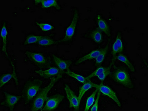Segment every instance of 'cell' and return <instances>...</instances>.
I'll return each instance as SVG.
<instances>
[{"label":"cell","mask_w":148,"mask_h":111,"mask_svg":"<svg viewBox=\"0 0 148 111\" xmlns=\"http://www.w3.org/2000/svg\"><path fill=\"white\" fill-rule=\"evenodd\" d=\"M78 19V14L77 10L74 12V15L71 24L67 28L65 36L62 40L58 41V42H66L70 41L75 33L76 27Z\"/></svg>","instance_id":"obj_5"},{"label":"cell","mask_w":148,"mask_h":111,"mask_svg":"<svg viewBox=\"0 0 148 111\" xmlns=\"http://www.w3.org/2000/svg\"><path fill=\"white\" fill-rule=\"evenodd\" d=\"M66 73L69 76L74 78V79H76L79 82L83 83L84 84L91 82L90 79H88L86 78H84L82 76L80 75L79 74H75V73L70 71L69 69H68L67 71L66 72Z\"/></svg>","instance_id":"obj_20"},{"label":"cell","mask_w":148,"mask_h":111,"mask_svg":"<svg viewBox=\"0 0 148 111\" xmlns=\"http://www.w3.org/2000/svg\"><path fill=\"white\" fill-rule=\"evenodd\" d=\"M91 36L94 42L97 44H100L103 41L102 32L99 27L96 28L92 32Z\"/></svg>","instance_id":"obj_19"},{"label":"cell","mask_w":148,"mask_h":111,"mask_svg":"<svg viewBox=\"0 0 148 111\" xmlns=\"http://www.w3.org/2000/svg\"><path fill=\"white\" fill-rule=\"evenodd\" d=\"M97 22L100 31L104 33L108 37H110V27L107 21L103 19L100 15H99L97 16Z\"/></svg>","instance_id":"obj_14"},{"label":"cell","mask_w":148,"mask_h":111,"mask_svg":"<svg viewBox=\"0 0 148 111\" xmlns=\"http://www.w3.org/2000/svg\"><path fill=\"white\" fill-rule=\"evenodd\" d=\"M36 3H41L42 4V9L54 7H56V9L58 10H60L61 9V7L59 5L57 2V1L56 0H53V1H35Z\"/></svg>","instance_id":"obj_16"},{"label":"cell","mask_w":148,"mask_h":111,"mask_svg":"<svg viewBox=\"0 0 148 111\" xmlns=\"http://www.w3.org/2000/svg\"><path fill=\"white\" fill-rule=\"evenodd\" d=\"M35 72L45 79H49L56 75H58L60 73L59 69L54 67H51L47 70H36Z\"/></svg>","instance_id":"obj_12"},{"label":"cell","mask_w":148,"mask_h":111,"mask_svg":"<svg viewBox=\"0 0 148 111\" xmlns=\"http://www.w3.org/2000/svg\"><path fill=\"white\" fill-rule=\"evenodd\" d=\"M16 77L15 74H3L1 76V87H2L6 83H7L12 78L15 79Z\"/></svg>","instance_id":"obj_25"},{"label":"cell","mask_w":148,"mask_h":111,"mask_svg":"<svg viewBox=\"0 0 148 111\" xmlns=\"http://www.w3.org/2000/svg\"><path fill=\"white\" fill-rule=\"evenodd\" d=\"M7 31L6 29V23H4L3 25L2 29H1V36L2 37L3 42V47L2 51L8 56L7 51H6V44H7Z\"/></svg>","instance_id":"obj_21"},{"label":"cell","mask_w":148,"mask_h":111,"mask_svg":"<svg viewBox=\"0 0 148 111\" xmlns=\"http://www.w3.org/2000/svg\"><path fill=\"white\" fill-rule=\"evenodd\" d=\"M116 59L125 64L127 66L128 68L130 69L131 72H135L136 70L134 66L128 60L127 57L125 55L122 54V53H120L116 57Z\"/></svg>","instance_id":"obj_17"},{"label":"cell","mask_w":148,"mask_h":111,"mask_svg":"<svg viewBox=\"0 0 148 111\" xmlns=\"http://www.w3.org/2000/svg\"><path fill=\"white\" fill-rule=\"evenodd\" d=\"M97 93V96L96 100H95V104H94V105L92 107L91 109V111L98 110V108H99V97H100L101 93V92L99 90Z\"/></svg>","instance_id":"obj_28"},{"label":"cell","mask_w":148,"mask_h":111,"mask_svg":"<svg viewBox=\"0 0 148 111\" xmlns=\"http://www.w3.org/2000/svg\"><path fill=\"white\" fill-rule=\"evenodd\" d=\"M36 24L40 27L41 30L44 32L51 31L54 29V27L53 26L48 23H40L37 22H36Z\"/></svg>","instance_id":"obj_27"},{"label":"cell","mask_w":148,"mask_h":111,"mask_svg":"<svg viewBox=\"0 0 148 111\" xmlns=\"http://www.w3.org/2000/svg\"><path fill=\"white\" fill-rule=\"evenodd\" d=\"M93 87L98 89L102 93L110 98L116 103L119 107L121 108V104L116 96V93L109 87L104 85L102 82L99 84L93 83Z\"/></svg>","instance_id":"obj_6"},{"label":"cell","mask_w":148,"mask_h":111,"mask_svg":"<svg viewBox=\"0 0 148 111\" xmlns=\"http://www.w3.org/2000/svg\"><path fill=\"white\" fill-rule=\"evenodd\" d=\"M43 84L42 81L32 79L27 81L22 90V96L25 104L27 105L36 96Z\"/></svg>","instance_id":"obj_2"},{"label":"cell","mask_w":148,"mask_h":111,"mask_svg":"<svg viewBox=\"0 0 148 111\" xmlns=\"http://www.w3.org/2000/svg\"><path fill=\"white\" fill-rule=\"evenodd\" d=\"M109 48V43L107 44L105 48L104 49H102L101 52L96 58V63L95 66H100L102 63L104 61L105 58L106 54L108 52Z\"/></svg>","instance_id":"obj_18"},{"label":"cell","mask_w":148,"mask_h":111,"mask_svg":"<svg viewBox=\"0 0 148 111\" xmlns=\"http://www.w3.org/2000/svg\"><path fill=\"white\" fill-rule=\"evenodd\" d=\"M53 61L58 66L60 72L64 73V70H68L72 64V61L71 60H64L53 54Z\"/></svg>","instance_id":"obj_13"},{"label":"cell","mask_w":148,"mask_h":111,"mask_svg":"<svg viewBox=\"0 0 148 111\" xmlns=\"http://www.w3.org/2000/svg\"><path fill=\"white\" fill-rule=\"evenodd\" d=\"M123 49V45L121 39V32H119L116 35V39L112 45L111 52L112 59L110 65L111 66H112L114 63L116 59V54L122 52Z\"/></svg>","instance_id":"obj_7"},{"label":"cell","mask_w":148,"mask_h":111,"mask_svg":"<svg viewBox=\"0 0 148 111\" xmlns=\"http://www.w3.org/2000/svg\"><path fill=\"white\" fill-rule=\"evenodd\" d=\"M42 37V36H36L34 35H30L26 38L24 43V45L37 43Z\"/></svg>","instance_id":"obj_26"},{"label":"cell","mask_w":148,"mask_h":111,"mask_svg":"<svg viewBox=\"0 0 148 111\" xmlns=\"http://www.w3.org/2000/svg\"><path fill=\"white\" fill-rule=\"evenodd\" d=\"M56 43V42L47 36H42L37 44L42 46H46L53 45Z\"/></svg>","instance_id":"obj_24"},{"label":"cell","mask_w":148,"mask_h":111,"mask_svg":"<svg viewBox=\"0 0 148 111\" xmlns=\"http://www.w3.org/2000/svg\"><path fill=\"white\" fill-rule=\"evenodd\" d=\"M64 96L60 94H58L48 98V100L42 110H54L58 107L59 104L64 100Z\"/></svg>","instance_id":"obj_9"},{"label":"cell","mask_w":148,"mask_h":111,"mask_svg":"<svg viewBox=\"0 0 148 111\" xmlns=\"http://www.w3.org/2000/svg\"><path fill=\"white\" fill-rule=\"evenodd\" d=\"M111 66L110 65L108 67H100L96 69L92 74L86 77L87 79H90L94 77H97L99 79L103 82L106 77L111 74Z\"/></svg>","instance_id":"obj_11"},{"label":"cell","mask_w":148,"mask_h":111,"mask_svg":"<svg viewBox=\"0 0 148 111\" xmlns=\"http://www.w3.org/2000/svg\"><path fill=\"white\" fill-rule=\"evenodd\" d=\"M98 91H99V90L98 89L96 88V90L94 91L93 93L87 99L84 111H88L90 108L92 106L94 101H95V97Z\"/></svg>","instance_id":"obj_23"},{"label":"cell","mask_w":148,"mask_h":111,"mask_svg":"<svg viewBox=\"0 0 148 111\" xmlns=\"http://www.w3.org/2000/svg\"><path fill=\"white\" fill-rule=\"evenodd\" d=\"M65 90L67 97L69 101L70 108H74L75 110L79 111L80 104L78 98L76 96L75 93L70 89L68 84L65 85Z\"/></svg>","instance_id":"obj_10"},{"label":"cell","mask_w":148,"mask_h":111,"mask_svg":"<svg viewBox=\"0 0 148 111\" xmlns=\"http://www.w3.org/2000/svg\"><path fill=\"white\" fill-rule=\"evenodd\" d=\"M92 87H93V83L91 82L85 83L81 87L80 89L79 90V96L78 97V101H79L80 104L81 100H82L83 95L86 93V91H87Z\"/></svg>","instance_id":"obj_22"},{"label":"cell","mask_w":148,"mask_h":111,"mask_svg":"<svg viewBox=\"0 0 148 111\" xmlns=\"http://www.w3.org/2000/svg\"><path fill=\"white\" fill-rule=\"evenodd\" d=\"M62 74H60L57 76V78L52 79L49 85L43 89L39 95L36 96L32 103L31 108V110L39 111L42 109L45 102L48 100L47 95L48 92L56 84V82L60 78H62Z\"/></svg>","instance_id":"obj_3"},{"label":"cell","mask_w":148,"mask_h":111,"mask_svg":"<svg viewBox=\"0 0 148 111\" xmlns=\"http://www.w3.org/2000/svg\"><path fill=\"white\" fill-rule=\"evenodd\" d=\"M5 99L1 102V105L8 108L10 111L14 110V107L21 98V96H16L8 93L3 91Z\"/></svg>","instance_id":"obj_8"},{"label":"cell","mask_w":148,"mask_h":111,"mask_svg":"<svg viewBox=\"0 0 148 111\" xmlns=\"http://www.w3.org/2000/svg\"><path fill=\"white\" fill-rule=\"evenodd\" d=\"M26 54L28 59L36 66L41 69L46 68L50 66V61L41 53L27 51Z\"/></svg>","instance_id":"obj_4"},{"label":"cell","mask_w":148,"mask_h":111,"mask_svg":"<svg viewBox=\"0 0 148 111\" xmlns=\"http://www.w3.org/2000/svg\"><path fill=\"white\" fill-rule=\"evenodd\" d=\"M101 50L102 49H97L92 51V52H90L88 54L86 55L84 57L80 58L76 62L75 64L76 65H79V64L82 63L84 62L85 61H87V60L96 59L97 57L99 56V53H100Z\"/></svg>","instance_id":"obj_15"},{"label":"cell","mask_w":148,"mask_h":111,"mask_svg":"<svg viewBox=\"0 0 148 111\" xmlns=\"http://www.w3.org/2000/svg\"><path fill=\"white\" fill-rule=\"evenodd\" d=\"M110 75L114 81L125 88L130 89L134 88V84L131 79L129 72L125 67H114L113 71L111 72Z\"/></svg>","instance_id":"obj_1"}]
</instances>
